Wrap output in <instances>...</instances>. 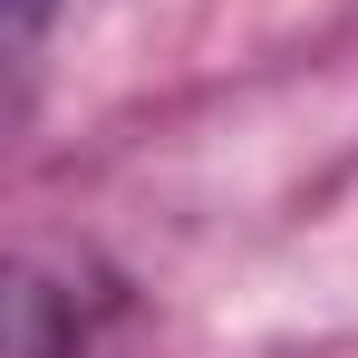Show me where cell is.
<instances>
[{
  "label": "cell",
  "mask_w": 358,
  "mask_h": 358,
  "mask_svg": "<svg viewBox=\"0 0 358 358\" xmlns=\"http://www.w3.org/2000/svg\"><path fill=\"white\" fill-rule=\"evenodd\" d=\"M39 20H49V0H10V49H29V39H39Z\"/></svg>",
  "instance_id": "6da1fadb"
}]
</instances>
